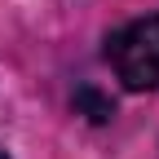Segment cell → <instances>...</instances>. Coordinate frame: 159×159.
<instances>
[{"label":"cell","mask_w":159,"mask_h":159,"mask_svg":"<svg viewBox=\"0 0 159 159\" xmlns=\"http://www.w3.org/2000/svg\"><path fill=\"white\" fill-rule=\"evenodd\" d=\"M106 62L124 89L133 93L159 89V13L124 22L106 40Z\"/></svg>","instance_id":"1"},{"label":"cell","mask_w":159,"mask_h":159,"mask_svg":"<svg viewBox=\"0 0 159 159\" xmlns=\"http://www.w3.org/2000/svg\"><path fill=\"white\" fill-rule=\"evenodd\" d=\"M0 159H9V155H5V150H0Z\"/></svg>","instance_id":"2"}]
</instances>
